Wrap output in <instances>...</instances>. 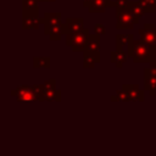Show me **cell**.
Returning a JSON list of instances; mask_svg holds the SVG:
<instances>
[{"label": "cell", "instance_id": "cell-14", "mask_svg": "<svg viewBox=\"0 0 156 156\" xmlns=\"http://www.w3.org/2000/svg\"><path fill=\"white\" fill-rule=\"evenodd\" d=\"M41 23L39 15H22V28L23 29H37Z\"/></svg>", "mask_w": 156, "mask_h": 156}, {"label": "cell", "instance_id": "cell-10", "mask_svg": "<svg viewBox=\"0 0 156 156\" xmlns=\"http://www.w3.org/2000/svg\"><path fill=\"white\" fill-rule=\"evenodd\" d=\"M84 28V20L82 17H69L63 23V34L79 32Z\"/></svg>", "mask_w": 156, "mask_h": 156}, {"label": "cell", "instance_id": "cell-18", "mask_svg": "<svg viewBox=\"0 0 156 156\" xmlns=\"http://www.w3.org/2000/svg\"><path fill=\"white\" fill-rule=\"evenodd\" d=\"M134 37L132 34H117L116 35V49H124Z\"/></svg>", "mask_w": 156, "mask_h": 156}, {"label": "cell", "instance_id": "cell-3", "mask_svg": "<svg viewBox=\"0 0 156 156\" xmlns=\"http://www.w3.org/2000/svg\"><path fill=\"white\" fill-rule=\"evenodd\" d=\"M127 52L134 63H143L151 61V48L141 39H132L127 46Z\"/></svg>", "mask_w": 156, "mask_h": 156}, {"label": "cell", "instance_id": "cell-16", "mask_svg": "<svg viewBox=\"0 0 156 156\" xmlns=\"http://www.w3.org/2000/svg\"><path fill=\"white\" fill-rule=\"evenodd\" d=\"M128 7H129V10L133 12V15H134L135 17H138L139 20L146 13V10H145L144 5H143L139 0H138V1H130L129 5H128Z\"/></svg>", "mask_w": 156, "mask_h": 156}, {"label": "cell", "instance_id": "cell-12", "mask_svg": "<svg viewBox=\"0 0 156 156\" xmlns=\"http://www.w3.org/2000/svg\"><path fill=\"white\" fill-rule=\"evenodd\" d=\"M110 6H113V0H91L88 11L90 13H102Z\"/></svg>", "mask_w": 156, "mask_h": 156}, {"label": "cell", "instance_id": "cell-17", "mask_svg": "<svg viewBox=\"0 0 156 156\" xmlns=\"http://www.w3.org/2000/svg\"><path fill=\"white\" fill-rule=\"evenodd\" d=\"M99 62H100V55L83 52V67L84 68H93Z\"/></svg>", "mask_w": 156, "mask_h": 156}, {"label": "cell", "instance_id": "cell-9", "mask_svg": "<svg viewBox=\"0 0 156 156\" xmlns=\"http://www.w3.org/2000/svg\"><path fill=\"white\" fill-rule=\"evenodd\" d=\"M122 89L127 93L129 101L143 102L145 100V91L138 87V84H123Z\"/></svg>", "mask_w": 156, "mask_h": 156}, {"label": "cell", "instance_id": "cell-11", "mask_svg": "<svg viewBox=\"0 0 156 156\" xmlns=\"http://www.w3.org/2000/svg\"><path fill=\"white\" fill-rule=\"evenodd\" d=\"M83 52L100 55V35L99 34L95 33V34H90L89 35Z\"/></svg>", "mask_w": 156, "mask_h": 156}, {"label": "cell", "instance_id": "cell-21", "mask_svg": "<svg viewBox=\"0 0 156 156\" xmlns=\"http://www.w3.org/2000/svg\"><path fill=\"white\" fill-rule=\"evenodd\" d=\"M94 32L96 34H99V35L106 34V27H105V24H102V23H95L94 24Z\"/></svg>", "mask_w": 156, "mask_h": 156}, {"label": "cell", "instance_id": "cell-19", "mask_svg": "<svg viewBox=\"0 0 156 156\" xmlns=\"http://www.w3.org/2000/svg\"><path fill=\"white\" fill-rule=\"evenodd\" d=\"M33 67L34 68H49L50 67V57L49 56H34L33 57Z\"/></svg>", "mask_w": 156, "mask_h": 156}, {"label": "cell", "instance_id": "cell-4", "mask_svg": "<svg viewBox=\"0 0 156 156\" xmlns=\"http://www.w3.org/2000/svg\"><path fill=\"white\" fill-rule=\"evenodd\" d=\"M139 18L133 15L129 7H116V28L117 29H132L134 24H138Z\"/></svg>", "mask_w": 156, "mask_h": 156}, {"label": "cell", "instance_id": "cell-8", "mask_svg": "<svg viewBox=\"0 0 156 156\" xmlns=\"http://www.w3.org/2000/svg\"><path fill=\"white\" fill-rule=\"evenodd\" d=\"M139 35L150 48H156V26L154 23H145V26L139 29Z\"/></svg>", "mask_w": 156, "mask_h": 156}, {"label": "cell", "instance_id": "cell-23", "mask_svg": "<svg viewBox=\"0 0 156 156\" xmlns=\"http://www.w3.org/2000/svg\"><path fill=\"white\" fill-rule=\"evenodd\" d=\"M90 2H91V0H83V5H84L85 7H88Z\"/></svg>", "mask_w": 156, "mask_h": 156}, {"label": "cell", "instance_id": "cell-2", "mask_svg": "<svg viewBox=\"0 0 156 156\" xmlns=\"http://www.w3.org/2000/svg\"><path fill=\"white\" fill-rule=\"evenodd\" d=\"M11 96L16 98L17 101H44L43 98V84L33 85H18L10 91Z\"/></svg>", "mask_w": 156, "mask_h": 156}, {"label": "cell", "instance_id": "cell-6", "mask_svg": "<svg viewBox=\"0 0 156 156\" xmlns=\"http://www.w3.org/2000/svg\"><path fill=\"white\" fill-rule=\"evenodd\" d=\"M144 89L151 96L156 94V61H150L149 67L144 69Z\"/></svg>", "mask_w": 156, "mask_h": 156}, {"label": "cell", "instance_id": "cell-20", "mask_svg": "<svg viewBox=\"0 0 156 156\" xmlns=\"http://www.w3.org/2000/svg\"><path fill=\"white\" fill-rule=\"evenodd\" d=\"M139 1L144 5L146 12L154 13L156 11V0H139Z\"/></svg>", "mask_w": 156, "mask_h": 156}, {"label": "cell", "instance_id": "cell-24", "mask_svg": "<svg viewBox=\"0 0 156 156\" xmlns=\"http://www.w3.org/2000/svg\"><path fill=\"white\" fill-rule=\"evenodd\" d=\"M38 1H50L51 2V1H55V0H38Z\"/></svg>", "mask_w": 156, "mask_h": 156}, {"label": "cell", "instance_id": "cell-5", "mask_svg": "<svg viewBox=\"0 0 156 156\" xmlns=\"http://www.w3.org/2000/svg\"><path fill=\"white\" fill-rule=\"evenodd\" d=\"M89 35L90 33L88 28H83L82 30L76 33L66 34V45L69 46L74 52H83Z\"/></svg>", "mask_w": 156, "mask_h": 156}, {"label": "cell", "instance_id": "cell-22", "mask_svg": "<svg viewBox=\"0 0 156 156\" xmlns=\"http://www.w3.org/2000/svg\"><path fill=\"white\" fill-rule=\"evenodd\" d=\"M129 2H130L129 0H115L113 6L115 7H128Z\"/></svg>", "mask_w": 156, "mask_h": 156}, {"label": "cell", "instance_id": "cell-13", "mask_svg": "<svg viewBox=\"0 0 156 156\" xmlns=\"http://www.w3.org/2000/svg\"><path fill=\"white\" fill-rule=\"evenodd\" d=\"M127 57H129V56H128V52L124 49H116V50L110 52V61L112 63H115L117 68L123 67V65L127 61Z\"/></svg>", "mask_w": 156, "mask_h": 156}, {"label": "cell", "instance_id": "cell-15", "mask_svg": "<svg viewBox=\"0 0 156 156\" xmlns=\"http://www.w3.org/2000/svg\"><path fill=\"white\" fill-rule=\"evenodd\" d=\"M23 15H38V0H22Z\"/></svg>", "mask_w": 156, "mask_h": 156}, {"label": "cell", "instance_id": "cell-7", "mask_svg": "<svg viewBox=\"0 0 156 156\" xmlns=\"http://www.w3.org/2000/svg\"><path fill=\"white\" fill-rule=\"evenodd\" d=\"M43 84V98L44 101H61V90L56 87V80L54 78L48 79Z\"/></svg>", "mask_w": 156, "mask_h": 156}, {"label": "cell", "instance_id": "cell-1", "mask_svg": "<svg viewBox=\"0 0 156 156\" xmlns=\"http://www.w3.org/2000/svg\"><path fill=\"white\" fill-rule=\"evenodd\" d=\"M44 24V33L49 35L50 40H60L63 35V23L61 22L60 12H46L41 18Z\"/></svg>", "mask_w": 156, "mask_h": 156}]
</instances>
